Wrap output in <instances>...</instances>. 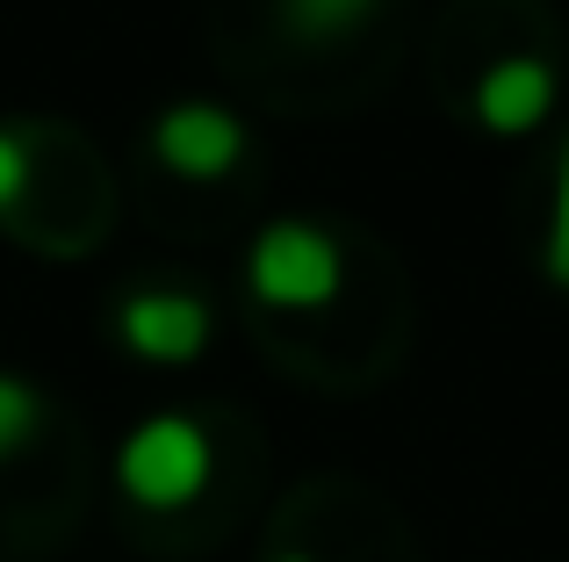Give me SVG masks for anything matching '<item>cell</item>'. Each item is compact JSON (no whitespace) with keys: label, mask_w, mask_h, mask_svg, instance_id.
I'll return each mask as SVG.
<instances>
[{"label":"cell","mask_w":569,"mask_h":562,"mask_svg":"<svg viewBox=\"0 0 569 562\" xmlns=\"http://www.w3.org/2000/svg\"><path fill=\"white\" fill-rule=\"evenodd\" d=\"M217 476V440L188 411H144L116 440V491L138 512H188Z\"/></svg>","instance_id":"obj_1"},{"label":"cell","mask_w":569,"mask_h":562,"mask_svg":"<svg viewBox=\"0 0 569 562\" xmlns=\"http://www.w3.org/2000/svg\"><path fill=\"white\" fill-rule=\"evenodd\" d=\"M347 289V245L318 224V217H267L246 245V295L281 318H310V310L339 303Z\"/></svg>","instance_id":"obj_2"},{"label":"cell","mask_w":569,"mask_h":562,"mask_svg":"<svg viewBox=\"0 0 569 562\" xmlns=\"http://www.w3.org/2000/svg\"><path fill=\"white\" fill-rule=\"evenodd\" d=\"M116 339L144 368H188L217 339V310H209V295L181 289V281H144L116 303Z\"/></svg>","instance_id":"obj_3"},{"label":"cell","mask_w":569,"mask_h":562,"mask_svg":"<svg viewBox=\"0 0 569 562\" xmlns=\"http://www.w3.org/2000/svg\"><path fill=\"white\" fill-rule=\"evenodd\" d=\"M144 144H152V159L167 173H181V181H223V173L246 167L252 130H246V116L223 109V101H173V109L152 116Z\"/></svg>","instance_id":"obj_4"},{"label":"cell","mask_w":569,"mask_h":562,"mask_svg":"<svg viewBox=\"0 0 569 562\" xmlns=\"http://www.w3.org/2000/svg\"><path fill=\"white\" fill-rule=\"evenodd\" d=\"M556 101H562V80H556V66H548L541 51L490 58V66L476 72V87H469V116L490 130V138H527V130H541L548 116H556Z\"/></svg>","instance_id":"obj_5"},{"label":"cell","mask_w":569,"mask_h":562,"mask_svg":"<svg viewBox=\"0 0 569 562\" xmlns=\"http://www.w3.org/2000/svg\"><path fill=\"white\" fill-rule=\"evenodd\" d=\"M382 14V0H281V29L296 43H347Z\"/></svg>","instance_id":"obj_6"},{"label":"cell","mask_w":569,"mask_h":562,"mask_svg":"<svg viewBox=\"0 0 569 562\" xmlns=\"http://www.w3.org/2000/svg\"><path fill=\"white\" fill-rule=\"evenodd\" d=\"M43 419H51L43 390L29 375H14V368H0V462H14V454L43 433Z\"/></svg>","instance_id":"obj_7"},{"label":"cell","mask_w":569,"mask_h":562,"mask_svg":"<svg viewBox=\"0 0 569 562\" xmlns=\"http://www.w3.org/2000/svg\"><path fill=\"white\" fill-rule=\"evenodd\" d=\"M541 274L569 289V130L556 152V195H548V224H541Z\"/></svg>","instance_id":"obj_8"},{"label":"cell","mask_w":569,"mask_h":562,"mask_svg":"<svg viewBox=\"0 0 569 562\" xmlns=\"http://www.w3.org/2000/svg\"><path fill=\"white\" fill-rule=\"evenodd\" d=\"M29 173H37V144L22 130H0V217L29 195Z\"/></svg>","instance_id":"obj_9"},{"label":"cell","mask_w":569,"mask_h":562,"mask_svg":"<svg viewBox=\"0 0 569 562\" xmlns=\"http://www.w3.org/2000/svg\"><path fill=\"white\" fill-rule=\"evenodd\" d=\"M267 562H318V555H303V549H274Z\"/></svg>","instance_id":"obj_10"}]
</instances>
